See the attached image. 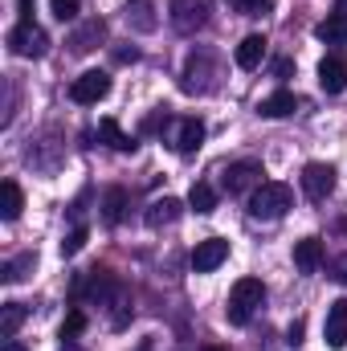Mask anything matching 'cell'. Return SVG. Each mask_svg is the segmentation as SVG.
I'll use <instances>...</instances> for the list:
<instances>
[{"label":"cell","mask_w":347,"mask_h":351,"mask_svg":"<svg viewBox=\"0 0 347 351\" xmlns=\"http://www.w3.org/2000/svg\"><path fill=\"white\" fill-rule=\"evenodd\" d=\"M290 208H294V192H290V184H278V180H261L250 196V213L258 221H278Z\"/></svg>","instance_id":"obj_1"},{"label":"cell","mask_w":347,"mask_h":351,"mask_svg":"<svg viewBox=\"0 0 347 351\" xmlns=\"http://www.w3.org/2000/svg\"><path fill=\"white\" fill-rule=\"evenodd\" d=\"M261 302H265V286H261V278H241V282L233 286V294H229L225 315H229V323H233V327H246Z\"/></svg>","instance_id":"obj_2"},{"label":"cell","mask_w":347,"mask_h":351,"mask_svg":"<svg viewBox=\"0 0 347 351\" xmlns=\"http://www.w3.org/2000/svg\"><path fill=\"white\" fill-rule=\"evenodd\" d=\"M8 49H12L16 58H45L49 37H45V29H41L33 16H21V21L8 29Z\"/></svg>","instance_id":"obj_3"},{"label":"cell","mask_w":347,"mask_h":351,"mask_svg":"<svg viewBox=\"0 0 347 351\" xmlns=\"http://www.w3.org/2000/svg\"><path fill=\"white\" fill-rule=\"evenodd\" d=\"M213 0H168V16H172L176 33H196L208 25Z\"/></svg>","instance_id":"obj_4"},{"label":"cell","mask_w":347,"mask_h":351,"mask_svg":"<svg viewBox=\"0 0 347 351\" xmlns=\"http://www.w3.org/2000/svg\"><path fill=\"white\" fill-rule=\"evenodd\" d=\"M110 94V78L102 74V70H86L82 78H74V86H70V98L78 102V106H94V102H102Z\"/></svg>","instance_id":"obj_5"},{"label":"cell","mask_w":347,"mask_h":351,"mask_svg":"<svg viewBox=\"0 0 347 351\" xmlns=\"http://www.w3.org/2000/svg\"><path fill=\"white\" fill-rule=\"evenodd\" d=\"M261 164L258 160H241V164H233V168H225V192L229 196H246L250 188H258L261 184Z\"/></svg>","instance_id":"obj_6"},{"label":"cell","mask_w":347,"mask_h":351,"mask_svg":"<svg viewBox=\"0 0 347 351\" xmlns=\"http://www.w3.org/2000/svg\"><path fill=\"white\" fill-rule=\"evenodd\" d=\"M302 192L311 200H327L335 192V168L331 164H307L302 168Z\"/></svg>","instance_id":"obj_7"},{"label":"cell","mask_w":347,"mask_h":351,"mask_svg":"<svg viewBox=\"0 0 347 351\" xmlns=\"http://www.w3.org/2000/svg\"><path fill=\"white\" fill-rule=\"evenodd\" d=\"M323 339L331 351H344L347 348V298H335L327 306V323H323Z\"/></svg>","instance_id":"obj_8"},{"label":"cell","mask_w":347,"mask_h":351,"mask_svg":"<svg viewBox=\"0 0 347 351\" xmlns=\"http://www.w3.org/2000/svg\"><path fill=\"white\" fill-rule=\"evenodd\" d=\"M213 62H208V53H192L188 58V66H184V82L180 86L188 90V94H208L213 90Z\"/></svg>","instance_id":"obj_9"},{"label":"cell","mask_w":347,"mask_h":351,"mask_svg":"<svg viewBox=\"0 0 347 351\" xmlns=\"http://www.w3.org/2000/svg\"><path fill=\"white\" fill-rule=\"evenodd\" d=\"M225 258H229V241H225V237H208V241H200V245L192 250V269H196V274H213Z\"/></svg>","instance_id":"obj_10"},{"label":"cell","mask_w":347,"mask_h":351,"mask_svg":"<svg viewBox=\"0 0 347 351\" xmlns=\"http://www.w3.org/2000/svg\"><path fill=\"white\" fill-rule=\"evenodd\" d=\"M106 41V21L102 16H90L82 21L74 33H70V53H90V49H98Z\"/></svg>","instance_id":"obj_11"},{"label":"cell","mask_w":347,"mask_h":351,"mask_svg":"<svg viewBox=\"0 0 347 351\" xmlns=\"http://www.w3.org/2000/svg\"><path fill=\"white\" fill-rule=\"evenodd\" d=\"M204 143V123L200 119H176L172 123V147L180 156H192Z\"/></svg>","instance_id":"obj_12"},{"label":"cell","mask_w":347,"mask_h":351,"mask_svg":"<svg viewBox=\"0 0 347 351\" xmlns=\"http://www.w3.org/2000/svg\"><path fill=\"white\" fill-rule=\"evenodd\" d=\"M123 16H127V25H131L135 33H152V29L160 25V16H156V0H127Z\"/></svg>","instance_id":"obj_13"},{"label":"cell","mask_w":347,"mask_h":351,"mask_svg":"<svg viewBox=\"0 0 347 351\" xmlns=\"http://www.w3.org/2000/svg\"><path fill=\"white\" fill-rule=\"evenodd\" d=\"M319 86L327 90V94H339V90L347 86V62H344V58H335V53H331V58H323V62H319Z\"/></svg>","instance_id":"obj_14"},{"label":"cell","mask_w":347,"mask_h":351,"mask_svg":"<svg viewBox=\"0 0 347 351\" xmlns=\"http://www.w3.org/2000/svg\"><path fill=\"white\" fill-rule=\"evenodd\" d=\"M180 213H184V204H180L176 196H160V200H152V204H147V225H152V229L176 225V221H180Z\"/></svg>","instance_id":"obj_15"},{"label":"cell","mask_w":347,"mask_h":351,"mask_svg":"<svg viewBox=\"0 0 347 351\" xmlns=\"http://www.w3.org/2000/svg\"><path fill=\"white\" fill-rule=\"evenodd\" d=\"M294 110H298V98H294L290 90H278V94H270V98L258 102L261 119H286V114H294Z\"/></svg>","instance_id":"obj_16"},{"label":"cell","mask_w":347,"mask_h":351,"mask_svg":"<svg viewBox=\"0 0 347 351\" xmlns=\"http://www.w3.org/2000/svg\"><path fill=\"white\" fill-rule=\"evenodd\" d=\"M294 265H298L302 274H315V269L323 265V241H319V237H302V241L294 245Z\"/></svg>","instance_id":"obj_17"},{"label":"cell","mask_w":347,"mask_h":351,"mask_svg":"<svg viewBox=\"0 0 347 351\" xmlns=\"http://www.w3.org/2000/svg\"><path fill=\"white\" fill-rule=\"evenodd\" d=\"M261 58H265V37H261V33H250V37L237 45V53H233V62H237L241 70H258Z\"/></svg>","instance_id":"obj_18"},{"label":"cell","mask_w":347,"mask_h":351,"mask_svg":"<svg viewBox=\"0 0 347 351\" xmlns=\"http://www.w3.org/2000/svg\"><path fill=\"white\" fill-rule=\"evenodd\" d=\"M98 135L106 139V147H115V152H123V156H127V152H135V139H131L115 119H102V123H98Z\"/></svg>","instance_id":"obj_19"},{"label":"cell","mask_w":347,"mask_h":351,"mask_svg":"<svg viewBox=\"0 0 347 351\" xmlns=\"http://www.w3.org/2000/svg\"><path fill=\"white\" fill-rule=\"evenodd\" d=\"M21 208H25V196H21V188H16V180H4V184H0V217H4V221H16Z\"/></svg>","instance_id":"obj_20"},{"label":"cell","mask_w":347,"mask_h":351,"mask_svg":"<svg viewBox=\"0 0 347 351\" xmlns=\"http://www.w3.org/2000/svg\"><path fill=\"white\" fill-rule=\"evenodd\" d=\"M25 315H29V311H25L21 302H4V306H0V339H16Z\"/></svg>","instance_id":"obj_21"},{"label":"cell","mask_w":347,"mask_h":351,"mask_svg":"<svg viewBox=\"0 0 347 351\" xmlns=\"http://www.w3.org/2000/svg\"><path fill=\"white\" fill-rule=\"evenodd\" d=\"M315 37H319V41H327V45H339V41H347V12H331V16L315 29Z\"/></svg>","instance_id":"obj_22"},{"label":"cell","mask_w":347,"mask_h":351,"mask_svg":"<svg viewBox=\"0 0 347 351\" xmlns=\"http://www.w3.org/2000/svg\"><path fill=\"white\" fill-rule=\"evenodd\" d=\"M102 217H106V225H119V221L127 217V192H123V188H106V196H102Z\"/></svg>","instance_id":"obj_23"},{"label":"cell","mask_w":347,"mask_h":351,"mask_svg":"<svg viewBox=\"0 0 347 351\" xmlns=\"http://www.w3.org/2000/svg\"><path fill=\"white\" fill-rule=\"evenodd\" d=\"M33 265H37V254H16V258H8V262L0 265V282H21Z\"/></svg>","instance_id":"obj_24"},{"label":"cell","mask_w":347,"mask_h":351,"mask_svg":"<svg viewBox=\"0 0 347 351\" xmlns=\"http://www.w3.org/2000/svg\"><path fill=\"white\" fill-rule=\"evenodd\" d=\"M188 204H192L200 217H208V213L217 208V192H213L208 184H192V192H188Z\"/></svg>","instance_id":"obj_25"},{"label":"cell","mask_w":347,"mask_h":351,"mask_svg":"<svg viewBox=\"0 0 347 351\" xmlns=\"http://www.w3.org/2000/svg\"><path fill=\"white\" fill-rule=\"evenodd\" d=\"M82 331H86V315L82 311H70L66 323H62V339H78Z\"/></svg>","instance_id":"obj_26"},{"label":"cell","mask_w":347,"mask_h":351,"mask_svg":"<svg viewBox=\"0 0 347 351\" xmlns=\"http://www.w3.org/2000/svg\"><path fill=\"white\" fill-rule=\"evenodd\" d=\"M78 8H82V0H49V12L66 25V21H74L78 16Z\"/></svg>","instance_id":"obj_27"},{"label":"cell","mask_w":347,"mask_h":351,"mask_svg":"<svg viewBox=\"0 0 347 351\" xmlns=\"http://www.w3.org/2000/svg\"><path fill=\"white\" fill-rule=\"evenodd\" d=\"M86 225H78V229H70V233H66V241H62V254H66V258H74V254H78V250H82V245H86Z\"/></svg>","instance_id":"obj_28"},{"label":"cell","mask_w":347,"mask_h":351,"mask_svg":"<svg viewBox=\"0 0 347 351\" xmlns=\"http://www.w3.org/2000/svg\"><path fill=\"white\" fill-rule=\"evenodd\" d=\"M274 8V0H241L237 4V12H246V16H265Z\"/></svg>","instance_id":"obj_29"},{"label":"cell","mask_w":347,"mask_h":351,"mask_svg":"<svg viewBox=\"0 0 347 351\" xmlns=\"http://www.w3.org/2000/svg\"><path fill=\"white\" fill-rule=\"evenodd\" d=\"M331 274H335V282H339V286H347V254H339V258L331 262Z\"/></svg>","instance_id":"obj_30"},{"label":"cell","mask_w":347,"mask_h":351,"mask_svg":"<svg viewBox=\"0 0 347 351\" xmlns=\"http://www.w3.org/2000/svg\"><path fill=\"white\" fill-rule=\"evenodd\" d=\"M16 4H21V12H25V16H33V4H37V0H16Z\"/></svg>","instance_id":"obj_31"},{"label":"cell","mask_w":347,"mask_h":351,"mask_svg":"<svg viewBox=\"0 0 347 351\" xmlns=\"http://www.w3.org/2000/svg\"><path fill=\"white\" fill-rule=\"evenodd\" d=\"M4 351H25V348H21L16 339H4Z\"/></svg>","instance_id":"obj_32"},{"label":"cell","mask_w":347,"mask_h":351,"mask_svg":"<svg viewBox=\"0 0 347 351\" xmlns=\"http://www.w3.org/2000/svg\"><path fill=\"white\" fill-rule=\"evenodd\" d=\"M335 4H339V12H347V0H335Z\"/></svg>","instance_id":"obj_33"},{"label":"cell","mask_w":347,"mask_h":351,"mask_svg":"<svg viewBox=\"0 0 347 351\" xmlns=\"http://www.w3.org/2000/svg\"><path fill=\"white\" fill-rule=\"evenodd\" d=\"M204 351H221V348H204Z\"/></svg>","instance_id":"obj_34"},{"label":"cell","mask_w":347,"mask_h":351,"mask_svg":"<svg viewBox=\"0 0 347 351\" xmlns=\"http://www.w3.org/2000/svg\"><path fill=\"white\" fill-rule=\"evenodd\" d=\"M66 351H78V348H66Z\"/></svg>","instance_id":"obj_35"},{"label":"cell","mask_w":347,"mask_h":351,"mask_svg":"<svg viewBox=\"0 0 347 351\" xmlns=\"http://www.w3.org/2000/svg\"><path fill=\"white\" fill-rule=\"evenodd\" d=\"M233 4H241V0H233Z\"/></svg>","instance_id":"obj_36"}]
</instances>
